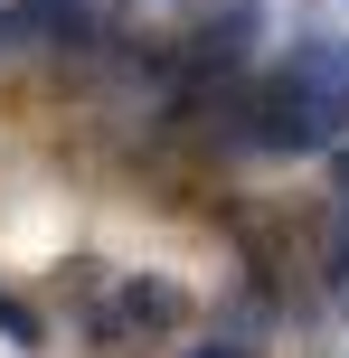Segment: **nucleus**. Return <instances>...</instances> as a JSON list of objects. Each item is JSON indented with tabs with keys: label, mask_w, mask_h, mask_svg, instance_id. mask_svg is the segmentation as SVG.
<instances>
[{
	"label": "nucleus",
	"mask_w": 349,
	"mask_h": 358,
	"mask_svg": "<svg viewBox=\"0 0 349 358\" xmlns=\"http://www.w3.org/2000/svg\"><path fill=\"white\" fill-rule=\"evenodd\" d=\"M189 292L180 283H161V273H132V283H113V302H104V340H132V330H189Z\"/></svg>",
	"instance_id": "nucleus-2"
},
{
	"label": "nucleus",
	"mask_w": 349,
	"mask_h": 358,
	"mask_svg": "<svg viewBox=\"0 0 349 358\" xmlns=\"http://www.w3.org/2000/svg\"><path fill=\"white\" fill-rule=\"evenodd\" d=\"M189 358H264V349H255V340H199Z\"/></svg>",
	"instance_id": "nucleus-6"
},
{
	"label": "nucleus",
	"mask_w": 349,
	"mask_h": 358,
	"mask_svg": "<svg viewBox=\"0 0 349 358\" xmlns=\"http://www.w3.org/2000/svg\"><path fill=\"white\" fill-rule=\"evenodd\" d=\"M283 76H302V85H321V94L349 104V38H340V29H302L293 57H283Z\"/></svg>",
	"instance_id": "nucleus-4"
},
{
	"label": "nucleus",
	"mask_w": 349,
	"mask_h": 358,
	"mask_svg": "<svg viewBox=\"0 0 349 358\" xmlns=\"http://www.w3.org/2000/svg\"><path fill=\"white\" fill-rule=\"evenodd\" d=\"M0 340H10V349H38V340H48V321H38L10 283H0Z\"/></svg>",
	"instance_id": "nucleus-5"
},
{
	"label": "nucleus",
	"mask_w": 349,
	"mask_h": 358,
	"mask_svg": "<svg viewBox=\"0 0 349 358\" xmlns=\"http://www.w3.org/2000/svg\"><path fill=\"white\" fill-rule=\"evenodd\" d=\"M104 0H10L0 10V48H66V38L94 29Z\"/></svg>",
	"instance_id": "nucleus-3"
},
{
	"label": "nucleus",
	"mask_w": 349,
	"mask_h": 358,
	"mask_svg": "<svg viewBox=\"0 0 349 358\" xmlns=\"http://www.w3.org/2000/svg\"><path fill=\"white\" fill-rule=\"evenodd\" d=\"M331 198H340V217H349V142H331Z\"/></svg>",
	"instance_id": "nucleus-7"
},
{
	"label": "nucleus",
	"mask_w": 349,
	"mask_h": 358,
	"mask_svg": "<svg viewBox=\"0 0 349 358\" xmlns=\"http://www.w3.org/2000/svg\"><path fill=\"white\" fill-rule=\"evenodd\" d=\"M245 132H255V151H331V142H349V104L274 66L255 85V123Z\"/></svg>",
	"instance_id": "nucleus-1"
}]
</instances>
